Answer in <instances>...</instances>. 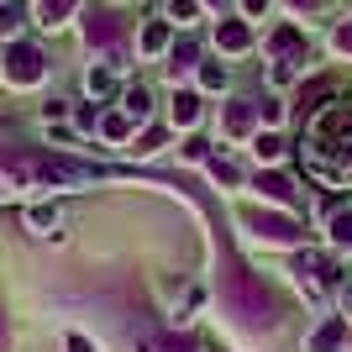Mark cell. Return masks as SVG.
<instances>
[{"instance_id": "obj_4", "label": "cell", "mask_w": 352, "mask_h": 352, "mask_svg": "<svg viewBox=\"0 0 352 352\" xmlns=\"http://www.w3.org/2000/svg\"><path fill=\"white\" fill-rule=\"evenodd\" d=\"M121 16L116 11H89V21H85V43L89 47H116L121 43Z\"/></svg>"}, {"instance_id": "obj_8", "label": "cell", "mask_w": 352, "mask_h": 352, "mask_svg": "<svg viewBox=\"0 0 352 352\" xmlns=\"http://www.w3.org/2000/svg\"><path fill=\"white\" fill-rule=\"evenodd\" d=\"M252 116H258V105H252V100H232V111H226V132L242 137L252 126Z\"/></svg>"}, {"instance_id": "obj_7", "label": "cell", "mask_w": 352, "mask_h": 352, "mask_svg": "<svg viewBox=\"0 0 352 352\" xmlns=\"http://www.w3.org/2000/svg\"><path fill=\"white\" fill-rule=\"evenodd\" d=\"M216 43H221V47H232V53H242V47L252 43V32L242 27V21H221V27H216Z\"/></svg>"}, {"instance_id": "obj_20", "label": "cell", "mask_w": 352, "mask_h": 352, "mask_svg": "<svg viewBox=\"0 0 352 352\" xmlns=\"http://www.w3.org/2000/svg\"><path fill=\"white\" fill-rule=\"evenodd\" d=\"M158 147H163V126H153V132H142V142L132 153H158Z\"/></svg>"}, {"instance_id": "obj_25", "label": "cell", "mask_w": 352, "mask_h": 352, "mask_svg": "<svg viewBox=\"0 0 352 352\" xmlns=\"http://www.w3.org/2000/svg\"><path fill=\"white\" fill-rule=\"evenodd\" d=\"M105 137H126V116H111V121H105Z\"/></svg>"}, {"instance_id": "obj_29", "label": "cell", "mask_w": 352, "mask_h": 352, "mask_svg": "<svg viewBox=\"0 0 352 352\" xmlns=\"http://www.w3.org/2000/svg\"><path fill=\"white\" fill-rule=\"evenodd\" d=\"M289 6H294V11H310V6H316V0H289Z\"/></svg>"}, {"instance_id": "obj_18", "label": "cell", "mask_w": 352, "mask_h": 352, "mask_svg": "<svg viewBox=\"0 0 352 352\" xmlns=\"http://www.w3.org/2000/svg\"><path fill=\"white\" fill-rule=\"evenodd\" d=\"M279 153H284V142H279L274 132H268V137H258V158H263V163H274Z\"/></svg>"}, {"instance_id": "obj_22", "label": "cell", "mask_w": 352, "mask_h": 352, "mask_svg": "<svg viewBox=\"0 0 352 352\" xmlns=\"http://www.w3.org/2000/svg\"><path fill=\"white\" fill-rule=\"evenodd\" d=\"M206 153H210L206 137H190V142H184V158H206Z\"/></svg>"}, {"instance_id": "obj_16", "label": "cell", "mask_w": 352, "mask_h": 352, "mask_svg": "<svg viewBox=\"0 0 352 352\" xmlns=\"http://www.w3.org/2000/svg\"><path fill=\"white\" fill-rule=\"evenodd\" d=\"M195 53H200V47H195V37H184V43L174 47V74H179V69H190V63H195Z\"/></svg>"}, {"instance_id": "obj_6", "label": "cell", "mask_w": 352, "mask_h": 352, "mask_svg": "<svg viewBox=\"0 0 352 352\" xmlns=\"http://www.w3.org/2000/svg\"><path fill=\"white\" fill-rule=\"evenodd\" d=\"M74 6L79 0H37V16H43V27H63L74 16Z\"/></svg>"}, {"instance_id": "obj_11", "label": "cell", "mask_w": 352, "mask_h": 352, "mask_svg": "<svg viewBox=\"0 0 352 352\" xmlns=\"http://www.w3.org/2000/svg\"><path fill=\"white\" fill-rule=\"evenodd\" d=\"M200 121V100L195 95H174V126H195Z\"/></svg>"}, {"instance_id": "obj_10", "label": "cell", "mask_w": 352, "mask_h": 352, "mask_svg": "<svg viewBox=\"0 0 352 352\" xmlns=\"http://www.w3.org/2000/svg\"><path fill=\"white\" fill-rule=\"evenodd\" d=\"M342 331H347V321H326L321 331H316V337H310V352H331L342 342Z\"/></svg>"}, {"instance_id": "obj_28", "label": "cell", "mask_w": 352, "mask_h": 352, "mask_svg": "<svg viewBox=\"0 0 352 352\" xmlns=\"http://www.w3.org/2000/svg\"><path fill=\"white\" fill-rule=\"evenodd\" d=\"M248 11L258 16V11H268V0H248Z\"/></svg>"}, {"instance_id": "obj_3", "label": "cell", "mask_w": 352, "mask_h": 352, "mask_svg": "<svg viewBox=\"0 0 352 352\" xmlns=\"http://www.w3.org/2000/svg\"><path fill=\"white\" fill-rule=\"evenodd\" d=\"M43 69H47V58L37 47H27V43H16L11 53H6V79H11V85H37Z\"/></svg>"}, {"instance_id": "obj_27", "label": "cell", "mask_w": 352, "mask_h": 352, "mask_svg": "<svg viewBox=\"0 0 352 352\" xmlns=\"http://www.w3.org/2000/svg\"><path fill=\"white\" fill-rule=\"evenodd\" d=\"M69 352H95V347H89L85 337H69Z\"/></svg>"}, {"instance_id": "obj_24", "label": "cell", "mask_w": 352, "mask_h": 352, "mask_svg": "<svg viewBox=\"0 0 352 352\" xmlns=\"http://www.w3.org/2000/svg\"><path fill=\"white\" fill-rule=\"evenodd\" d=\"M337 47H342V53H352V21H342V27H337Z\"/></svg>"}, {"instance_id": "obj_19", "label": "cell", "mask_w": 352, "mask_h": 352, "mask_svg": "<svg viewBox=\"0 0 352 352\" xmlns=\"http://www.w3.org/2000/svg\"><path fill=\"white\" fill-rule=\"evenodd\" d=\"M200 85H206V89H221V85H226V69H221V63H206V69H200Z\"/></svg>"}, {"instance_id": "obj_9", "label": "cell", "mask_w": 352, "mask_h": 352, "mask_svg": "<svg viewBox=\"0 0 352 352\" xmlns=\"http://www.w3.org/2000/svg\"><path fill=\"white\" fill-rule=\"evenodd\" d=\"M258 195L279 200V206H289V200H294V190H289V179H284V174H258Z\"/></svg>"}, {"instance_id": "obj_2", "label": "cell", "mask_w": 352, "mask_h": 352, "mask_svg": "<svg viewBox=\"0 0 352 352\" xmlns=\"http://www.w3.org/2000/svg\"><path fill=\"white\" fill-rule=\"evenodd\" d=\"M221 294H226V305H232L236 321H268V316H274V300H268V289L252 279L248 268H226Z\"/></svg>"}, {"instance_id": "obj_30", "label": "cell", "mask_w": 352, "mask_h": 352, "mask_svg": "<svg viewBox=\"0 0 352 352\" xmlns=\"http://www.w3.org/2000/svg\"><path fill=\"white\" fill-rule=\"evenodd\" d=\"M0 352H6V326H0Z\"/></svg>"}, {"instance_id": "obj_26", "label": "cell", "mask_w": 352, "mask_h": 352, "mask_svg": "<svg viewBox=\"0 0 352 352\" xmlns=\"http://www.w3.org/2000/svg\"><path fill=\"white\" fill-rule=\"evenodd\" d=\"M168 11H174L179 21H184V16H195V0H174V6H168Z\"/></svg>"}, {"instance_id": "obj_5", "label": "cell", "mask_w": 352, "mask_h": 352, "mask_svg": "<svg viewBox=\"0 0 352 352\" xmlns=\"http://www.w3.org/2000/svg\"><path fill=\"white\" fill-rule=\"evenodd\" d=\"M248 226L263 236V242H294V236H300V226H294L289 216H248Z\"/></svg>"}, {"instance_id": "obj_13", "label": "cell", "mask_w": 352, "mask_h": 352, "mask_svg": "<svg viewBox=\"0 0 352 352\" xmlns=\"http://www.w3.org/2000/svg\"><path fill=\"white\" fill-rule=\"evenodd\" d=\"M121 105H126V116H132V121H142V116H147V89H142V85L126 89V100H121Z\"/></svg>"}, {"instance_id": "obj_21", "label": "cell", "mask_w": 352, "mask_h": 352, "mask_svg": "<svg viewBox=\"0 0 352 352\" xmlns=\"http://www.w3.org/2000/svg\"><path fill=\"white\" fill-rule=\"evenodd\" d=\"M21 27V6H6V11H0V32H16Z\"/></svg>"}, {"instance_id": "obj_1", "label": "cell", "mask_w": 352, "mask_h": 352, "mask_svg": "<svg viewBox=\"0 0 352 352\" xmlns=\"http://www.w3.org/2000/svg\"><path fill=\"white\" fill-rule=\"evenodd\" d=\"M95 179V168L47 153V147H0V195H21V190H69Z\"/></svg>"}, {"instance_id": "obj_31", "label": "cell", "mask_w": 352, "mask_h": 352, "mask_svg": "<svg viewBox=\"0 0 352 352\" xmlns=\"http://www.w3.org/2000/svg\"><path fill=\"white\" fill-rule=\"evenodd\" d=\"M206 6H221V0H206Z\"/></svg>"}, {"instance_id": "obj_23", "label": "cell", "mask_w": 352, "mask_h": 352, "mask_svg": "<svg viewBox=\"0 0 352 352\" xmlns=\"http://www.w3.org/2000/svg\"><path fill=\"white\" fill-rule=\"evenodd\" d=\"M210 174H216V179H221V184H236V168H232V163H221V158H216V163H210Z\"/></svg>"}, {"instance_id": "obj_12", "label": "cell", "mask_w": 352, "mask_h": 352, "mask_svg": "<svg viewBox=\"0 0 352 352\" xmlns=\"http://www.w3.org/2000/svg\"><path fill=\"white\" fill-rule=\"evenodd\" d=\"M331 242L352 248V210H337V216H331Z\"/></svg>"}, {"instance_id": "obj_17", "label": "cell", "mask_w": 352, "mask_h": 352, "mask_svg": "<svg viewBox=\"0 0 352 352\" xmlns=\"http://www.w3.org/2000/svg\"><path fill=\"white\" fill-rule=\"evenodd\" d=\"M274 47H279V53H294V47H305V37H300V27H284L279 37H274Z\"/></svg>"}, {"instance_id": "obj_14", "label": "cell", "mask_w": 352, "mask_h": 352, "mask_svg": "<svg viewBox=\"0 0 352 352\" xmlns=\"http://www.w3.org/2000/svg\"><path fill=\"white\" fill-rule=\"evenodd\" d=\"M163 43H168V27H163V21H153V27L142 32V47H147V53H158Z\"/></svg>"}, {"instance_id": "obj_15", "label": "cell", "mask_w": 352, "mask_h": 352, "mask_svg": "<svg viewBox=\"0 0 352 352\" xmlns=\"http://www.w3.org/2000/svg\"><path fill=\"white\" fill-rule=\"evenodd\" d=\"M27 221L37 226V232H47V226L58 221V210H53V206H32V210H27Z\"/></svg>"}]
</instances>
